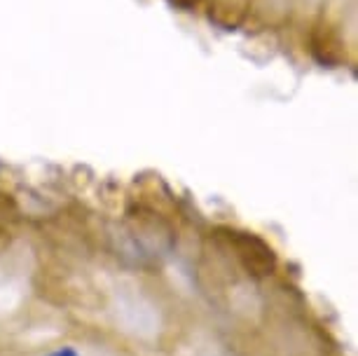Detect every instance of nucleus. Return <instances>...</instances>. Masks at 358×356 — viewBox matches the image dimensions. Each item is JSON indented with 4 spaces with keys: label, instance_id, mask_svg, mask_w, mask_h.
Listing matches in <instances>:
<instances>
[{
    "label": "nucleus",
    "instance_id": "1",
    "mask_svg": "<svg viewBox=\"0 0 358 356\" xmlns=\"http://www.w3.org/2000/svg\"><path fill=\"white\" fill-rule=\"evenodd\" d=\"M47 356H80V354L73 347H59V349H54V352L47 354Z\"/></svg>",
    "mask_w": 358,
    "mask_h": 356
}]
</instances>
